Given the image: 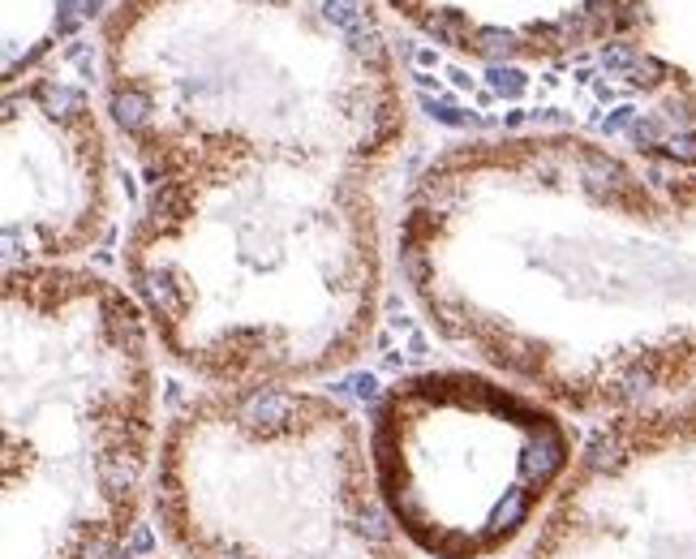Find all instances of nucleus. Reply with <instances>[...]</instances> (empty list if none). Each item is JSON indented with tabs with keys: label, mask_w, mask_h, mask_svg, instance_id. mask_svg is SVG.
<instances>
[{
	"label": "nucleus",
	"mask_w": 696,
	"mask_h": 559,
	"mask_svg": "<svg viewBox=\"0 0 696 559\" xmlns=\"http://www.w3.org/2000/svg\"><path fill=\"white\" fill-rule=\"evenodd\" d=\"M525 559H696V405L593 439Z\"/></svg>",
	"instance_id": "39448f33"
},
{
	"label": "nucleus",
	"mask_w": 696,
	"mask_h": 559,
	"mask_svg": "<svg viewBox=\"0 0 696 559\" xmlns=\"http://www.w3.org/2000/svg\"><path fill=\"white\" fill-rule=\"evenodd\" d=\"M263 164L155 181L134 284L177 357L220 379L310 375L357 353L374 306L357 181H271Z\"/></svg>",
	"instance_id": "f257e3e1"
},
{
	"label": "nucleus",
	"mask_w": 696,
	"mask_h": 559,
	"mask_svg": "<svg viewBox=\"0 0 696 559\" xmlns=\"http://www.w3.org/2000/svg\"><path fill=\"white\" fill-rule=\"evenodd\" d=\"M323 13H327V22L331 26H340V31L348 35V31H357V26H366L370 18H366V9L357 5V0H327L323 5Z\"/></svg>",
	"instance_id": "0eeeda50"
},
{
	"label": "nucleus",
	"mask_w": 696,
	"mask_h": 559,
	"mask_svg": "<svg viewBox=\"0 0 696 559\" xmlns=\"http://www.w3.org/2000/svg\"><path fill=\"white\" fill-rule=\"evenodd\" d=\"M138 310L82 276L5 284V559H112L151 473Z\"/></svg>",
	"instance_id": "f03ea898"
},
{
	"label": "nucleus",
	"mask_w": 696,
	"mask_h": 559,
	"mask_svg": "<svg viewBox=\"0 0 696 559\" xmlns=\"http://www.w3.org/2000/svg\"><path fill=\"white\" fill-rule=\"evenodd\" d=\"M370 461L400 538L430 559H490L555 499L572 439L538 400L439 370L383 396Z\"/></svg>",
	"instance_id": "20e7f679"
},
{
	"label": "nucleus",
	"mask_w": 696,
	"mask_h": 559,
	"mask_svg": "<svg viewBox=\"0 0 696 559\" xmlns=\"http://www.w3.org/2000/svg\"><path fill=\"white\" fill-rule=\"evenodd\" d=\"M155 504L185 559H404L353 418L288 387L185 409L159 452Z\"/></svg>",
	"instance_id": "7ed1b4c3"
},
{
	"label": "nucleus",
	"mask_w": 696,
	"mask_h": 559,
	"mask_svg": "<svg viewBox=\"0 0 696 559\" xmlns=\"http://www.w3.org/2000/svg\"><path fill=\"white\" fill-rule=\"evenodd\" d=\"M9 250L69 254L99 224V138L69 86L43 82L31 99H9Z\"/></svg>",
	"instance_id": "423d86ee"
}]
</instances>
